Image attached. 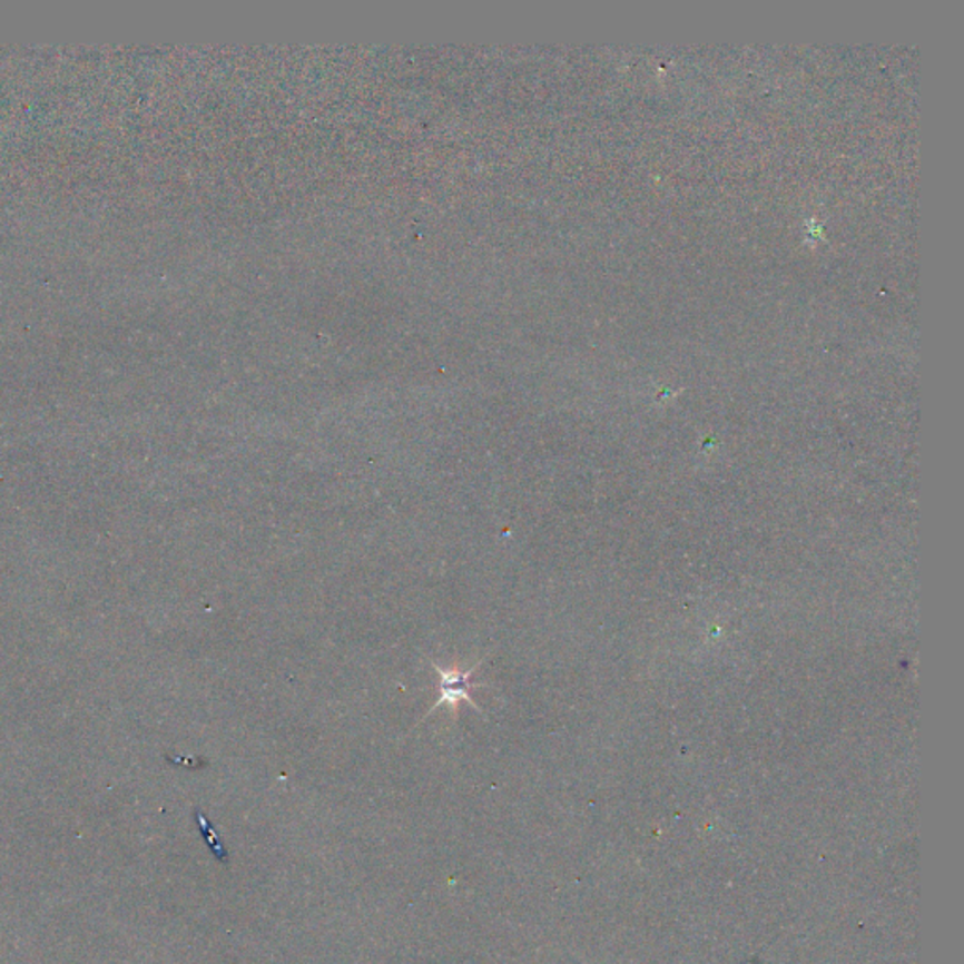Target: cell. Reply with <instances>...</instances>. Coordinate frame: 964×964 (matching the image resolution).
<instances>
[{"instance_id": "obj_1", "label": "cell", "mask_w": 964, "mask_h": 964, "mask_svg": "<svg viewBox=\"0 0 964 964\" xmlns=\"http://www.w3.org/2000/svg\"><path fill=\"white\" fill-rule=\"evenodd\" d=\"M482 661L475 663V666L471 667L470 671H460V669H449V667H440L435 661H432V666H434L435 671L440 675V699L435 701V705L430 707L427 710V716L435 712L437 708L443 707L445 705L446 708H451L452 715L456 718V712H459L460 702L465 701L471 707L476 708L479 712H481V708L476 705L475 699L471 697L470 691L473 688H481L482 683H473L471 682V678L475 675L476 669L481 667Z\"/></svg>"}]
</instances>
